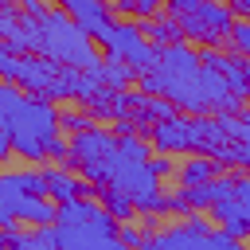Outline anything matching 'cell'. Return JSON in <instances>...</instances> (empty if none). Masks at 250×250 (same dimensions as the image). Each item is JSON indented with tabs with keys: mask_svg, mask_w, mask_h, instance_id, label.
<instances>
[{
	"mask_svg": "<svg viewBox=\"0 0 250 250\" xmlns=\"http://www.w3.org/2000/svg\"><path fill=\"white\" fill-rule=\"evenodd\" d=\"M59 109L47 98H27L20 94L16 82L0 86V156H23V160H43L51 156V145L59 141Z\"/></svg>",
	"mask_w": 250,
	"mask_h": 250,
	"instance_id": "6da1fadb",
	"label": "cell"
},
{
	"mask_svg": "<svg viewBox=\"0 0 250 250\" xmlns=\"http://www.w3.org/2000/svg\"><path fill=\"white\" fill-rule=\"evenodd\" d=\"M105 184L133 195L137 211L141 215H160V211H172V199L160 195V176L152 172V152L141 137L133 133H121L117 137V148L113 156L105 160Z\"/></svg>",
	"mask_w": 250,
	"mask_h": 250,
	"instance_id": "7a4b0ae2",
	"label": "cell"
},
{
	"mask_svg": "<svg viewBox=\"0 0 250 250\" xmlns=\"http://www.w3.org/2000/svg\"><path fill=\"white\" fill-rule=\"evenodd\" d=\"M156 74H160V94L176 109H188V113H207L211 109V90H207V78H203V62L184 39L172 43V47H160Z\"/></svg>",
	"mask_w": 250,
	"mask_h": 250,
	"instance_id": "3957f363",
	"label": "cell"
},
{
	"mask_svg": "<svg viewBox=\"0 0 250 250\" xmlns=\"http://www.w3.org/2000/svg\"><path fill=\"white\" fill-rule=\"evenodd\" d=\"M39 55L62 62V66H74V70H98L102 59L94 55V43L90 35L82 31V23L62 8V12H47L39 20Z\"/></svg>",
	"mask_w": 250,
	"mask_h": 250,
	"instance_id": "277c9868",
	"label": "cell"
},
{
	"mask_svg": "<svg viewBox=\"0 0 250 250\" xmlns=\"http://www.w3.org/2000/svg\"><path fill=\"white\" fill-rule=\"evenodd\" d=\"M113 59H121V62H129V66H137L141 74L145 70H152L156 62H160V47L156 43H148L145 39V27H137V23H113L109 27V35H105V43H102Z\"/></svg>",
	"mask_w": 250,
	"mask_h": 250,
	"instance_id": "5b68a950",
	"label": "cell"
},
{
	"mask_svg": "<svg viewBox=\"0 0 250 250\" xmlns=\"http://www.w3.org/2000/svg\"><path fill=\"white\" fill-rule=\"evenodd\" d=\"M180 27H184V39H199L207 47H215L223 35H230L234 27V12L230 4H219V0H207L199 12H188V16H176Z\"/></svg>",
	"mask_w": 250,
	"mask_h": 250,
	"instance_id": "8992f818",
	"label": "cell"
},
{
	"mask_svg": "<svg viewBox=\"0 0 250 250\" xmlns=\"http://www.w3.org/2000/svg\"><path fill=\"white\" fill-rule=\"evenodd\" d=\"M55 246L59 250H133L121 234L102 230L94 223H55Z\"/></svg>",
	"mask_w": 250,
	"mask_h": 250,
	"instance_id": "52a82bcc",
	"label": "cell"
},
{
	"mask_svg": "<svg viewBox=\"0 0 250 250\" xmlns=\"http://www.w3.org/2000/svg\"><path fill=\"white\" fill-rule=\"evenodd\" d=\"M211 227L203 215H188V223L180 227H168V230H156L141 242V250H203Z\"/></svg>",
	"mask_w": 250,
	"mask_h": 250,
	"instance_id": "ba28073f",
	"label": "cell"
},
{
	"mask_svg": "<svg viewBox=\"0 0 250 250\" xmlns=\"http://www.w3.org/2000/svg\"><path fill=\"white\" fill-rule=\"evenodd\" d=\"M113 148H117V137H113V133H105V129H98V125H86V129L74 133V141H70V160H66V164H74V168L105 164V160L113 156Z\"/></svg>",
	"mask_w": 250,
	"mask_h": 250,
	"instance_id": "9c48e42d",
	"label": "cell"
},
{
	"mask_svg": "<svg viewBox=\"0 0 250 250\" xmlns=\"http://www.w3.org/2000/svg\"><path fill=\"white\" fill-rule=\"evenodd\" d=\"M234 195V176H219V180H207V184H195V188H180L172 195V211H211L219 199H230Z\"/></svg>",
	"mask_w": 250,
	"mask_h": 250,
	"instance_id": "30bf717a",
	"label": "cell"
},
{
	"mask_svg": "<svg viewBox=\"0 0 250 250\" xmlns=\"http://www.w3.org/2000/svg\"><path fill=\"white\" fill-rule=\"evenodd\" d=\"M62 8L82 23V31H86L90 39L105 43V35H109V27H113V16H109V4H105V0H66Z\"/></svg>",
	"mask_w": 250,
	"mask_h": 250,
	"instance_id": "8fae6325",
	"label": "cell"
},
{
	"mask_svg": "<svg viewBox=\"0 0 250 250\" xmlns=\"http://www.w3.org/2000/svg\"><path fill=\"white\" fill-rule=\"evenodd\" d=\"M152 141H156V148H164V152H188V148H195V121H180V117L156 121Z\"/></svg>",
	"mask_w": 250,
	"mask_h": 250,
	"instance_id": "7c38bea8",
	"label": "cell"
},
{
	"mask_svg": "<svg viewBox=\"0 0 250 250\" xmlns=\"http://www.w3.org/2000/svg\"><path fill=\"white\" fill-rule=\"evenodd\" d=\"M16 219H23L31 227H51V223H59V203L51 195H23L16 207Z\"/></svg>",
	"mask_w": 250,
	"mask_h": 250,
	"instance_id": "4fadbf2b",
	"label": "cell"
},
{
	"mask_svg": "<svg viewBox=\"0 0 250 250\" xmlns=\"http://www.w3.org/2000/svg\"><path fill=\"white\" fill-rule=\"evenodd\" d=\"M43 176H47V195H51L55 203L82 199V191H86V184H82L74 172H66V168H47Z\"/></svg>",
	"mask_w": 250,
	"mask_h": 250,
	"instance_id": "5bb4252c",
	"label": "cell"
},
{
	"mask_svg": "<svg viewBox=\"0 0 250 250\" xmlns=\"http://www.w3.org/2000/svg\"><path fill=\"white\" fill-rule=\"evenodd\" d=\"M211 215L219 219V227L227 230V234H234V238H246L250 234V223H246V211H242V203L230 195V199H219L215 207H211Z\"/></svg>",
	"mask_w": 250,
	"mask_h": 250,
	"instance_id": "9a60e30c",
	"label": "cell"
},
{
	"mask_svg": "<svg viewBox=\"0 0 250 250\" xmlns=\"http://www.w3.org/2000/svg\"><path fill=\"white\" fill-rule=\"evenodd\" d=\"M215 172H219V160L215 156H191V160H184L176 168V180H180V188H195V184L215 180Z\"/></svg>",
	"mask_w": 250,
	"mask_h": 250,
	"instance_id": "2e32d148",
	"label": "cell"
},
{
	"mask_svg": "<svg viewBox=\"0 0 250 250\" xmlns=\"http://www.w3.org/2000/svg\"><path fill=\"white\" fill-rule=\"evenodd\" d=\"M98 74H102V86H109V90H121V86H125V82H133V78H137L141 70L109 55V59H105V62L98 66Z\"/></svg>",
	"mask_w": 250,
	"mask_h": 250,
	"instance_id": "e0dca14e",
	"label": "cell"
},
{
	"mask_svg": "<svg viewBox=\"0 0 250 250\" xmlns=\"http://www.w3.org/2000/svg\"><path fill=\"white\" fill-rule=\"evenodd\" d=\"M145 31H148V39L156 43V47H172V43H180L184 39V27H180V20H148L145 23Z\"/></svg>",
	"mask_w": 250,
	"mask_h": 250,
	"instance_id": "ac0fdd59",
	"label": "cell"
},
{
	"mask_svg": "<svg viewBox=\"0 0 250 250\" xmlns=\"http://www.w3.org/2000/svg\"><path fill=\"white\" fill-rule=\"evenodd\" d=\"M102 203H105V211L113 215V219H121V223H129L133 215H137V203H133V195H125V191H117V188H102Z\"/></svg>",
	"mask_w": 250,
	"mask_h": 250,
	"instance_id": "d6986e66",
	"label": "cell"
},
{
	"mask_svg": "<svg viewBox=\"0 0 250 250\" xmlns=\"http://www.w3.org/2000/svg\"><path fill=\"white\" fill-rule=\"evenodd\" d=\"M12 180L20 184L23 195H47V176L43 172H31L27 168V172H12Z\"/></svg>",
	"mask_w": 250,
	"mask_h": 250,
	"instance_id": "ffe728a7",
	"label": "cell"
},
{
	"mask_svg": "<svg viewBox=\"0 0 250 250\" xmlns=\"http://www.w3.org/2000/svg\"><path fill=\"white\" fill-rule=\"evenodd\" d=\"M230 47H234V55H246L250 59V20H238L234 27H230Z\"/></svg>",
	"mask_w": 250,
	"mask_h": 250,
	"instance_id": "44dd1931",
	"label": "cell"
},
{
	"mask_svg": "<svg viewBox=\"0 0 250 250\" xmlns=\"http://www.w3.org/2000/svg\"><path fill=\"white\" fill-rule=\"evenodd\" d=\"M203 250H246V246H242V238H234V234H227V230L219 227V230H211V234H207Z\"/></svg>",
	"mask_w": 250,
	"mask_h": 250,
	"instance_id": "7402d4cb",
	"label": "cell"
},
{
	"mask_svg": "<svg viewBox=\"0 0 250 250\" xmlns=\"http://www.w3.org/2000/svg\"><path fill=\"white\" fill-rule=\"evenodd\" d=\"M12 250H59V246L47 242V238H39V234H20V238L12 242Z\"/></svg>",
	"mask_w": 250,
	"mask_h": 250,
	"instance_id": "603a6c76",
	"label": "cell"
},
{
	"mask_svg": "<svg viewBox=\"0 0 250 250\" xmlns=\"http://www.w3.org/2000/svg\"><path fill=\"white\" fill-rule=\"evenodd\" d=\"M20 20H23V16H20V12L12 8V4H8V8H0V35L8 39V35L16 31V23H20Z\"/></svg>",
	"mask_w": 250,
	"mask_h": 250,
	"instance_id": "cb8c5ba5",
	"label": "cell"
},
{
	"mask_svg": "<svg viewBox=\"0 0 250 250\" xmlns=\"http://www.w3.org/2000/svg\"><path fill=\"white\" fill-rule=\"evenodd\" d=\"M234 199L242 203V211H246V223H250V176H238V180H234Z\"/></svg>",
	"mask_w": 250,
	"mask_h": 250,
	"instance_id": "d4e9b609",
	"label": "cell"
},
{
	"mask_svg": "<svg viewBox=\"0 0 250 250\" xmlns=\"http://www.w3.org/2000/svg\"><path fill=\"white\" fill-rule=\"evenodd\" d=\"M207 0H168V12L172 16H188V12H199Z\"/></svg>",
	"mask_w": 250,
	"mask_h": 250,
	"instance_id": "484cf974",
	"label": "cell"
},
{
	"mask_svg": "<svg viewBox=\"0 0 250 250\" xmlns=\"http://www.w3.org/2000/svg\"><path fill=\"white\" fill-rule=\"evenodd\" d=\"M129 12H133V16H141V20H156V0H133V4H129Z\"/></svg>",
	"mask_w": 250,
	"mask_h": 250,
	"instance_id": "4316f807",
	"label": "cell"
},
{
	"mask_svg": "<svg viewBox=\"0 0 250 250\" xmlns=\"http://www.w3.org/2000/svg\"><path fill=\"white\" fill-rule=\"evenodd\" d=\"M121 238H125V242H129V246H141V242H145V238H148V234H145V230H141V227H133V223H121Z\"/></svg>",
	"mask_w": 250,
	"mask_h": 250,
	"instance_id": "83f0119b",
	"label": "cell"
},
{
	"mask_svg": "<svg viewBox=\"0 0 250 250\" xmlns=\"http://www.w3.org/2000/svg\"><path fill=\"white\" fill-rule=\"evenodd\" d=\"M62 125H70V129H86V125H94V121L82 117V113H62Z\"/></svg>",
	"mask_w": 250,
	"mask_h": 250,
	"instance_id": "f1b7e54d",
	"label": "cell"
},
{
	"mask_svg": "<svg viewBox=\"0 0 250 250\" xmlns=\"http://www.w3.org/2000/svg\"><path fill=\"white\" fill-rule=\"evenodd\" d=\"M227 4H230V12L238 20H250V0H227Z\"/></svg>",
	"mask_w": 250,
	"mask_h": 250,
	"instance_id": "f546056e",
	"label": "cell"
},
{
	"mask_svg": "<svg viewBox=\"0 0 250 250\" xmlns=\"http://www.w3.org/2000/svg\"><path fill=\"white\" fill-rule=\"evenodd\" d=\"M152 172H156V176H160V180H164V176H168V172H172V164H168V160H164V156H152Z\"/></svg>",
	"mask_w": 250,
	"mask_h": 250,
	"instance_id": "4dcf8cb0",
	"label": "cell"
},
{
	"mask_svg": "<svg viewBox=\"0 0 250 250\" xmlns=\"http://www.w3.org/2000/svg\"><path fill=\"white\" fill-rule=\"evenodd\" d=\"M129 4H133V0H113V8H117V12H129Z\"/></svg>",
	"mask_w": 250,
	"mask_h": 250,
	"instance_id": "1f68e13d",
	"label": "cell"
},
{
	"mask_svg": "<svg viewBox=\"0 0 250 250\" xmlns=\"http://www.w3.org/2000/svg\"><path fill=\"white\" fill-rule=\"evenodd\" d=\"M8 4H12V0H0V8H8Z\"/></svg>",
	"mask_w": 250,
	"mask_h": 250,
	"instance_id": "d6a6232c",
	"label": "cell"
},
{
	"mask_svg": "<svg viewBox=\"0 0 250 250\" xmlns=\"http://www.w3.org/2000/svg\"><path fill=\"white\" fill-rule=\"evenodd\" d=\"M246 176H250V168H246Z\"/></svg>",
	"mask_w": 250,
	"mask_h": 250,
	"instance_id": "836d02e7",
	"label": "cell"
},
{
	"mask_svg": "<svg viewBox=\"0 0 250 250\" xmlns=\"http://www.w3.org/2000/svg\"><path fill=\"white\" fill-rule=\"evenodd\" d=\"M59 4H66V0H59Z\"/></svg>",
	"mask_w": 250,
	"mask_h": 250,
	"instance_id": "e575fe53",
	"label": "cell"
}]
</instances>
